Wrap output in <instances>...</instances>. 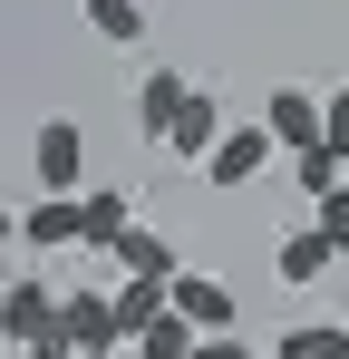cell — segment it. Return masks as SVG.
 Wrapping results in <instances>:
<instances>
[{
    "instance_id": "9c48e42d",
    "label": "cell",
    "mask_w": 349,
    "mask_h": 359,
    "mask_svg": "<svg viewBox=\"0 0 349 359\" xmlns=\"http://www.w3.org/2000/svg\"><path fill=\"white\" fill-rule=\"evenodd\" d=\"M174 311H184L204 340H224V330H233V282H214V272H184V282H174Z\"/></svg>"
},
{
    "instance_id": "3957f363",
    "label": "cell",
    "mask_w": 349,
    "mask_h": 359,
    "mask_svg": "<svg viewBox=\"0 0 349 359\" xmlns=\"http://www.w3.org/2000/svg\"><path fill=\"white\" fill-rule=\"evenodd\" d=\"M272 156H282V136H272V126H262V117H233V136L214 146L204 184H214V194H242V184L262 175V165H272Z\"/></svg>"
},
{
    "instance_id": "5bb4252c",
    "label": "cell",
    "mask_w": 349,
    "mask_h": 359,
    "mask_svg": "<svg viewBox=\"0 0 349 359\" xmlns=\"http://www.w3.org/2000/svg\"><path fill=\"white\" fill-rule=\"evenodd\" d=\"M291 184H301L310 204H330V194H349V156H330V146H310V156H291Z\"/></svg>"
},
{
    "instance_id": "ba28073f",
    "label": "cell",
    "mask_w": 349,
    "mask_h": 359,
    "mask_svg": "<svg viewBox=\"0 0 349 359\" xmlns=\"http://www.w3.org/2000/svg\"><path fill=\"white\" fill-rule=\"evenodd\" d=\"M116 272H126V282H184V252H174V233L136 224V233L116 243Z\"/></svg>"
},
{
    "instance_id": "52a82bcc",
    "label": "cell",
    "mask_w": 349,
    "mask_h": 359,
    "mask_svg": "<svg viewBox=\"0 0 349 359\" xmlns=\"http://www.w3.org/2000/svg\"><path fill=\"white\" fill-rule=\"evenodd\" d=\"M68 340H78V359L88 350H126V320H116V292H68Z\"/></svg>"
},
{
    "instance_id": "7a4b0ae2",
    "label": "cell",
    "mask_w": 349,
    "mask_h": 359,
    "mask_svg": "<svg viewBox=\"0 0 349 359\" xmlns=\"http://www.w3.org/2000/svg\"><path fill=\"white\" fill-rule=\"evenodd\" d=\"M29 175H39V194H88V136H78V117H39Z\"/></svg>"
},
{
    "instance_id": "4fadbf2b",
    "label": "cell",
    "mask_w": 349,
    "mask_h": 359,
    "mask_svg": "<svg viewBox=\"0 0 349 359\" xmlns=\"http://www.w3.org/2000/svg\"><path fill=\"white\" fill-rule=\"evenodd\" d=\"M78 10H88V29H97L107 49H136V39H146V20H156L146 0H78Z\"/></svg>"
},
{
    "instance_id": "e0dca14e",
    "label": "cell",
    "mask_w": 349,
    "mask_h": 359,
    "mask_svg": "<svg viewBox=\"0 0 349 359\" xmlns=\"http://www.w3.org/2000/svg\"><path fill=\"white\" fill-rule=\"evenodd\" d=\"M320 233H330V243L349 252V194H330V204H320Z\"/></svg>"
},
{
    "instance_id": "7c38bea8",
    "label": "cell",
    "mask_w": 349,
    "mask_h": 359,
    "mask_svg": "<svg viewBox=\"0 0 349 359\" xmlns=\"http://www.w3.org/2000/svg\"><path fill=\"white\" fill-rule=\"evenodd\" d=\"M272 359H349V320H291Z\"/></svg>"
},
{
    "instance_id": "6da1fadb",
    "label": "cell",
    "mask_w": 349,
    "mask_h": 359,
    "mask_svg": "<svg viewBox=\"0 0 349 359\" xmlns=\"http://www.w3.org/2000/svg\"><path fill=\"white\" fill-rule=\"evenodd\" d=\"M262 126L282 136V156H310V146H330V107H320V88H310V78H282V88L262 97Z\"/></svg>"
},
{
    "instance_id": "277c9868",
    "label": "cell",
    "mask_w": 349,
    "mask_h": 359,
    "mask_svg": "<svg viewBox=\"0 0 349 359\" xmlns=\"http://www.w3.org/2000/svg\"><path fill=\"white\" fill-rule=\"evenodd\" d=\"M20 243H29V252H68V243H88V194H39V204L20 214Z\"/></svg>"
},
{
    "instance_id": "d6986e66",
    "label": "cell",
    "mask_w": 349,
    "mask_h": 359,
    "mask_svg": "<svg viewBox=\"0 0 349 359\" xmlns=\"http://www.w3.org/2000/svg\"><path fill=\"white\" fill-rule=\"evenodd\" d=\"M88 359H136V350H88Z\"/></svg>"
},
{
    "instance_id": "8fae6325",
    "label": "cell",
    "mask_w": 349,
    "mask_h": 359,
    "mask_svg": "<svg viewBox=\"0 0 349 359\" xmlns=\"http://www.w3.org/2000/svg\"><path fill=\"white\" fill-rule=\"evenodd\" d=\"M165 311H174V282H116V320H126V350H136V340H146V330H156Z\"/></svg>"
},
{
    "instance_id": "8992f818",
    "label": "cell",
    "mask_w": 349,
    "mask_h": 359,
    "mask_svg": "<svg viewBox=\"0 0 349 359\" xmlns=\"http://www.w3.org/2000/svg\"><path fill=\"white\" fill-rule=\"evenodd\" d=\"M184 97H194V78H174V68L136 78V136H146V146H165V136H174V117H184Z\"/></svg>"
},
{
    "instance_id": "2e32d148",
    "label": "cell",
    "mask_w": 349,
    "mask_h": 359,
    "mask_svg": "<svg viewBox=\"0 0 349 359\" xmlns=\"http://www.w3.org/2000/svg\"><path fill=\"white\" fill-rule=\"evenodd\" d=\"M320 107H330V156H349V78L320 88Z\"/></svg>"
},
{
    "instance_id": "5b68a950",
    "label": "cell",
    "mask_w": 349,
    "mask_h": 359,
    "mask_svg": "<svg viewBox=\"0 0 349 359\" xmlns=\"http://www.w3.org/2000/svg\"><path fill=\"white\" fill-rule=\"evenodd\" d=\"M233 126H224V107H214V88H194L184 97V117H174V136H165V156H184V165H214V146H224Z\"/></svg>"
},
{
    "instance_id": "9a60e30c",
    "label": "cell",
    "mask_w": 349,
    "mask_h": 359,
    "mask_svg": "<svg viewBox=\"0 0 349 359\" xmlns=\"http://www.w3.org/2000/svg\"><path fill=\"white\" fill-rule=\"evenodd\" d=\"M194 350H204V330H194L184 311H165V320H156V330L136 340V359H194Z\"/></svg>"
},
{
    "instance_id": "30bf717a",
    "label": "cell",
    "mask_w": 349,
    "mask_h": 359,
    "mask_svg": "<svg viewBox=\"0 0 349 359\" xmlns=\"http://www.w3.org/2000/svg\"><path fill=\"white\" fill-rule=\"evenodd\" d=\"M330 262H340V243L320 233V224H310V233H282V252H272V272H282L291 292H310V282H320Z\"/></svg>"
},
{
    "instance_id": "ffe728a7",
    "label": "cell",
    "mask_w": 349,
    "mask_h": 359,
    "mask_svg": "<svg viewBox=\"0 0 349 359\" xmlns=\"http://www.w3.org/2000/svg\"><path fill=\"white\" fill-rule=\"evenodd\" d=\"M340 320H349V311H340Z\"/></svg>"
},
{
    "instance_id": "ac0fdd59",
    "label": "cell",
    "mask_w": 349,
    "mask_h": 359,
    "mask_svg": "<svg viewBox=\"0 0 349 359\" xmlns=\"http://www.w3.org/2000/svg\"><path fill=\"white\" fill-rule=\"evenodd\" d=\"M194 359H252V340H242V330H224V340H204Z\"/></svg>"
}]
</instances>
